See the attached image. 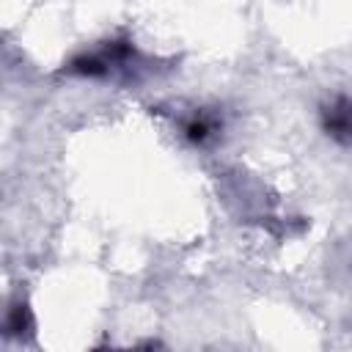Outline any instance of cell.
Returning a JSON list of instances; mask_svg holds the SVG:
<instances>
[{
	"instance_id": "obj_1",
	"label": "cell",
	"mask_w": 352,
	"mask_h": 352,
	"mask_svg": "<svg viewBox=\"0 0 352 352\" xmlns=\"http://www.w3.org/2000/svg\"><path fill=\"white\" fill-rule=\"evenodd\" d=\"M324 126L333 138L352 143V99H338L324 113Z\"/></svg>"
}]
</instances>
